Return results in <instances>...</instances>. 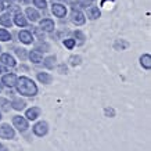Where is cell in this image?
<instances>
[{
  "label": "cell",
  "instance_id": "obj_1",
  "mask_svg": "<svg viewBox=\"0 0 151 151\" xmlns=\"http://www.w3.org/2000/svg\"><path fill=\"white\" fill-rule=\"evenodd\" d=\"M15 87H17V92H18L21 96L35 97L37 94L36 83L33 82L31 78H28V76H21V78H17Z\"/></svg>",
  "mask_w": 151,
  "mask_h": 151
},
{
  "label": "cell",
  "instance_id": "obj_32",
  "mask_svg": "<svg viewBox=\"0 0 151 151\" xmlns=\"http://www.w3.org/2000/svg\"><path fill=\"white\" fill-rule=\"evenodd\" d=\"M1 90H3V83L0 82V93H1Z\"/></svg>",
  "mask_w": 151,
  "mask_h": 151
},
{
  "label": "cell",
  "instance_id": "obj_36",
  "mask_svg": "<svg viewBox=\"0 0 151 151\" xmlns=\"http://www.w3.org/2000/svg\"><path fill=\"white\" fill-rule=\"evenodd\" d=\"M0 53H1V47H0Z\"/></svg>",
  "mask_w": 151,
  "mask_h": 151
},
{
  "label": "cell",
  "instance_id": "obj_6",
  "mask_svg": "<svg viewBox=\"0 0 151 151\" xmlns=\"http://www.w3.org/2000/svg\"><path fill=\"white\" fill-rule=\"evenodd\" d=\"M1 83L4 85L6 87H14L15 83H17V75L15 73H6L3 75V79H1Z\"/></svg>",
  "mask_w": 151,
  "mask_h": 151
},
{
  "label": "cell",
  "instance_id": "obj_33",
  "mask_svg": "<svg viewBox=\"0 0 151 151\" xmlns=\"http://www.w3.org/2000/svg\"><path fill=\"white\" fill-rule=\"evenodd\" d=\"M21 1H24V3H29L31 0H21Z\"/></svg>",
  "mask_w": 151,
  "mask_h": 151
},
{
  "label": "cell",
  "instance_id": "obj_31",
  "mask_svg": "<svg viewBox=\"0 0 151 151\" xmlns=\"http://www.w3.org/2000/svg\"><path fill=\"white\" fill-rule=\"evenodd\" d=\"M4 3H3V0H0V11H3V10H4Z\"/></svg>",
  "mask_w": 151,
  "mask_h": 151
},
{
  "label": "cell",
  "instance_id": "obj_13",
  "mask_svg": "<svg viewBox=\"0 0 151 151\" xmlns=\"http://www.w3.org/2000/svg\"><path fill=\"white\" fill-rule=\"evenodd\" d=\"M36 78H37L39 82L45 83V85H49V83H51V81H53V76H51L50 73H47V72H37Z\"/></svg>",
  "mask_w": 151,
  "mask_h": 151
},
{
  "label": "cell",
  "instance_id": "obj_2",
  "mask_svg": "<svg viewBox=\"0 0 151 151\" xmlns=\"http://www.w3.org/2000/svg\"><path fill=\"white\" fill-rule=\"evenodd\" d=\"M13 125H14V128L18 129L19 132H25V130H28V128H29L28 119L24 118V116H21V115H15V116H13Z\"/></svg>",
  "mask_w": 151,
  "mask_h": 151
},
{
  "label": "cell",
  "instance_id": "obj_16",
  "mask_svg": "<svg viewBox=\"0 0 151 151\" xmlns=\"http://www.w3.org/2000/svg\"><path fill=\"white\" fill-rule=\"evenodd\" d=\"M25 14H27V17L29 18V21H32V22H35V21H37L39 19V13H37L35 9H32V7H28L27 10H25Z\"/></svg>",
  "mask_w": 151,
  "mask_h": 151
},
{
  "label": "cell",
  "instance_id": "obj_9",
  "mask_svg": "<svg viewBox=\"0 0 151 151\" xmlns=\"http://www.w3.org/2000/svg\"><path fill=\"white\" fill-rule=\"evenodd\" d=\"M40 29L45 32H53L54 31V21L50 18H45L40 21Z\"/></svg>",
  "mask_w": 151,
  "mask_h": 151
},
{
  "label": "cell",
  "instance_id": "obj_22",
  "mask_svg": "<svg viewBox=\"0 0 151 151\" xmlns=\"http://www.w3.org/2000/svg\"><path fill=\"white\" fill-rule=\"evenodd\" d=\"M0 108L3 111H9L10 110V101L7 99H3V97H0Z\"/></svg>",
  "mask_w": 151,
  "mask_h": 151
},
{
  "label": "cell",
  "instance_id": "obj_24",
  "mask_svg": "<svg viewBox=\"0 0 151 151\" xmlns=\"http://www.w3.org/2000/svg\"><path fill=\"white\" fill-rule=\"evenodd\" d=\"M33 4L36 6L37 9H46V6H47V3H46V0H33Z\"/></svg>",
  "mask_w": 151,
  "mask_h": 151
},
{
  "label": "cell",
  "instance_id": "obj_8",
  "mask_svg": "<svg viewBox=\"0 0 151 151\" xmlns=\"http://www.w3.org/2000/svg\"><path fill=\"white\" fill-rule=\"evenodd\" d=\"M0 63L3 65H6V67H15V60H14V57L13 55H10L9 53H4V54H1L0 55Z\"/></svg>",
  "mask_w": 151,
  "mask_h": 151
},
{
  "label": "cell",
  "instance_id": "obj_7",
  "mask_svg": "<svg viewBox=\"0 0 151 151\" xmlns=\"http://www.w3.org/2000/svg\"><path fill=\"white\" fill-rule=\"evenodd\" d=\"M51 11H53V14H54L55 17H58V18H64L65 14H67L65 6L60 4V3H54V4L51 6Z\"/></svg>",
  "mask_w": 151,
  "mask_h": 151
},
{
  "label": "cell",
  "instance_id": "obj_10",
  "mask_svg": "<svg viewBox=\"0 0 151 151\" xmlns=\"http://www.w3.org/2000/svg\"><path fill=\"white\" fill-rule=\"evenodd\" d=\"M39 115H40V108H37V107H32L25 112V116H27L28 121H35Z\"/></svg>",
  "mask_w": 151,
  "mask_h": 151
},
{
  "label": "cell",
  "instance_id": "obj_14",
  "mask_svg": "<svg viewBox=\"0 0 151 151\" xmlns=\"http://www.w3.org/2000/svg\"><path fill=\"white\" fill-rule=\"evenodd\" d=\"M11 107H13L14 110L17 111H22L25 107H27V103L24 100H21V99H18V97H15V99H13V101H11Z\"/></svg>",
  "mask_w": 151,
  "mask_h": 151
},
{
  "label": "cell",
  "instance_id": "obj_20",
  "mask_svg": "<svg viewBox=\"0 0 151 151\" xmlns=\"http://www.w3.org/2000/svg\"><path fill=\"white\" fill-rule=\"evenodd\" d=\"M43 63V65L46 67V68L51 69V68H54V65H55V57L54 55H50V57H47L45 61H42Z\"/></svg>",
  "mask_w": 151,
  "mask_h": 151
},
{
  "label": "cell",
  "instance_id": "obj_21",
  "mask_svg": "<svg viewBox=\"0 0 151 151\" xmlns=\"http://www.w3.org/2000/svg\"><path fill=\"white\" fill-rule=\"evenodd\" d=\"M10 39H11L10 32H7L6 29H0V40L1 42H9Z\"/></svg>",
  "mask_w": 151,
  "mask_h": 151
},
{
  "label": "cell",
  "instance_id": "obj_29",
  "mask_svg": "<svg viewBox=\"0 0 151 151\" xmlns=\"http://www.w3.org/2000/svg\"><path fill=\"white\" fill-rule=\"evenodd\" d=\"M93 1H94V0H83V4H85V6H90Z\"/></svg>",
  "mask_w": 151,
  "mask_h": 151
},
{
  "label": "cell",
  "instance_id": "obj_28",
  "mask_svg": "<svg viewBox=\"0 0 151 151\" xmlns=\"http://www.w3.org/2000/svg\"><path fill=\"white\" fill-rule=\"evenodd\" d=\"M4 72H7V69H6V67L1 63H0V73H4Z\"/></svg>",
  "mask_w": 151,
  "mask_h": 151
},
{
  "label": "cell",
  "instance_id": "obj_15",
  "mask_svg": "<svg viewBox=\"0 0 151 151\" xmlns=\"http://www.w3.org/2000/svg\"><path fill=\"white\" fill-rule=\"evenodd\" d=\"M29 60L32 61L33 64H40L42 61H43V55H42L40 51L32 50L31 53H29Z\"/></svg>",
  "mask_w": 151,
  "mask_h": 151
},
{
  "label": "cell",
  "instance_id": "obj_18",
  "mask_svg": "<svg viewBox=\"0 0 151 151\" xmlns=\"http://www.w3.org/2000/svg\"><path fill=\"white\" fill-rule=\"evenodd\" d=\"M0 24L3 25V27H7V28H11L13 25V21H11V15L10 13H4L1 17H0Z\"/></svg>",
  "mask_w": 151,
  "mask_h": 151
},
{
  "label": "cell",
  "instance_id": "obj_17",
  "mask_svg": "<svg viewBox=\"0 0 151 151\" xmlns=\"http://www.w3.org/2000/svg\"><path fill=\"white\" fill-rule=\"evenodd\" d=\"M14 24L17 25V27H27L28 22H27V18L24 17L21 13H17L15 15H14Z\"/></svg>",
  "mask_w": 151,
  "mask_h": 151
},
{
  "label": "cell",
  "instance_id": "obj_27",
  "mask_svg": "<svg viewBox=\"0 0 151 151\" xmlns=\"http://www.w3.org/2000/svg\"><path fill=\"white\" fill-rule=\"evenodd\" d=\"M15 53H17V55H18L21 60H24L25 57H27V53H25L24 49H15Z\"/></svg>",
  "mask_w": 151,
  "mask_h": 151
},
{
  "label": "cell",
  "instance_id": "obj_35",
  "mask_svg": "<svg viewBox=\"0 0 151 151\" xmlns=\"http://www.w3.org/2000/svg\"><path fill=\"white\" fill-rule=\"evenodd\" d=\"M0 119H1V112H0Z\"/></svg>",
  "mask_w": 151,
  "mask_h": 151
},
{
  "label": "cell",
  "instance_id": "obj_23",
  "mask_svg": "<svg viewBox=\"0 0 151 151\" xmlns=\"http://www.w3.org/2000/svg\"><path fill=\"white\" fill-rule=\"evenodd\" d=\"M75 39H65L64 40V46L67 47V49H69V50H72L73 47H75Z\"/></svg>",
  "mask_w": 151,
  "mask_h": 151
},
{
  "label": "cell",
  "instance_id": "obj_11",
  "mask_svg": "<svg viewBox=\"0 0 151 151\" xmlns=\"http://www.w3.org/2000/svg\"><path fill=\"white\" fill-rule=\"evenodd\" d=\"M18 37H19V40L22 42V43H25V45H29V43H32V40H33L32 33L29 32V31H21V32L18 33Z\"/></svg>",
  "mask_w": 151,
  "mask_h": 151
},
{
  "label": "cell",
  "instance_id": "obj_30",
  "mask_svg": "<svg viewBox=\"0 0 151 151\" xmlns=\"http://www.w3.org/2000/svg\"><path fill=\"white\" fill-rule=\"evenodd\" d=\"M0 151H9V150H7V147H6L4 144H1V143H0Z\"/></svg>",
  "mask_w": 151,
  "mask_h": 151
},
{
  "label": "cell",
  "instance_id": "obj_26",
  "mask_svg": "<svg viewBox=\"0 0 151 151\" xmlns=\"http://www.w3.org/2000/svg\"><path fill=\"white\" fill-rule=\"evenodd\" d=\"M75 35V37H78V40H79V45H82L83 42H85V35H83L81 31H76V32L73 33Z\"/></svg>",
  "mask_w": 151,
  "mask_h": 151
},
{
  "label": "cell",
  "instance_id": "obj_34",
  "mask_svg": "<svg viewBox=\"0 0 151 151\" xmlns=\"http://www.w3.org/2000/svg\"><path fill=\"white\" fill-rule=\"evenodd\" d=\"M3 1H9V3H11V1H14V0H3Z\"/></svg>",
  "mask_w": 151,
  "mask_h": 151
},
{
  "label": "cell",
  "instance_id": "obj_19",
  "mask_svg": "<svg viewBox=\"0 0 151 151\" xmlns=\"http://www.w3.org/2000/svg\"><path fill=\"white\" fill-rule=\"evenodd\" d=\"M140 64L143 68L146 69H151V55L150 54H143L140 57Z\"/></svg>",
  "mask_w": 151,
  "mask_h": 151
},
{
  "label": "cell",
  "instance_id": "obj_12",
  "mask_svg": "<svg viewBox=\"0 0 151 151\" xmlns=\"http://www.w3.org/2000/svg\"><path fill=\"white\" fill-rule=\"evenodd\" d=\"M87 17L90 19H97L101 17V13L100 10H99V7H96V6H90L89 9H87Z\"/></svg>",
  "mask_w": 151,
  "mask_h": 151
},
{
  "label": "cell",
  "instance_id": "obj_25",
  "mask_svg": "<svg viewBox=\"0 0 151 151\" xmlns=\"http://www.w3.org/2000/svg\"><path fill=\"white\" fill-rule=\"evenodd\" d=\"M69 61H71V65H79L82 63V58H81L79 55H72V57L69 58Z\"/></svg>",
  "mask_w": 151,
  "mask_h": 151
},
{
  "label": "cell",
  "instance_id": "obj_3",
  "mask_svg": "<svg viewBox=\"0 0 151 151\" xmlns=\"http://www.w3.org/2000/svg\"><path fill=\"white\" fill-rule=\"evenodd\" d=\"M32 130L37 137H43V136H46L47 132H49V125H47V122H45V121H40V122H37V124L33 125Z\"/></svg>",
  "mask_w": 151,
  "mask_h": 151
},
{
  "label": "cell",
  "instance_id": "obj_4",
  "mask_svg": "<svg viewBox=\"0 0 151 151\" xmlns=\"http://www.w3.org/2000/svg\"><path fill=\"white\" fill-rule=\"evenodd\" d=\"M0 137L11 140V139L15 137V132H14L13 128H10V125L3 124V125H0Z\"/></svg>",
  "mask_w": 151,
  "mask_h": 151
},
{
  "label": "cell",
  "instance_id": "obj_5",
  "mask_svg": "<svg viewBox=\"0 0 151 151\" xmlns=\"http://www.w3.org/2000/svg\"><path fill=\"white\" fill-rule=\"evenodd\" d=\"M71 21H72L76 27H81V25H83V24L86 22V18H85V15H83L82 11L73 9L72 13H71Z\"/></svg>",
  "mask_w": 151,
  "mask_h": 151
}]
</instances>
